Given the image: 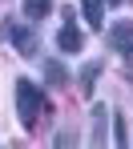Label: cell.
I'll use <instances>...</instances> for the list:
<instances>
[{
	"label": "cell",
	"mask_w": 133,
	"mask_h": 149,
	"mask_svg": "<svg viewBox=\"0 0 133 149\" xmlns=\"http://www.w3.org/2000/svg\"><path fill=\"white\" fill-rule=\"evenodd\" d=\"M16 109H20V121L24 125H36V117L49 109V101H45V93H40L32 81H20V85H16Z\"/></svg>",
	"instance_id": "6da1fadb"
},
{
	"label": "cell",
	"mask_w": 133,
	"mask_h": 149,
	"mask_svg": "<svg viewBox=\"0 0 133 149\" xmlns=\"http://www.w3.org/2000/svg\"><path fill=\"white\" fill-rule=\"evenodd\" d=\"M4 36L12 40V49L20 52V56H36V52H40L36 36H32V28H20V24H4Z\"/></svg>",
	"instance_id": "7a4b0ae2"
},
{
	"label": "cell",
	"mask_w": 133,
	"mask_h": 149,
	"mask_svg": "<svg viewBox=\"0 0 133 149\" xmlns=\"http://www.w3.org/2000/svg\"><path fill=\"white\" fill-rule=\"evenodd\" d=\"M81 12H85V24L89 28L105 24V0H81Z\"/></svg>",
	"instance_id": "3957f363"
},
{
	"label": "cell",
	"mask_w": 133,
	"mask_h": 149,
	"mask_svg": "<svg viewBox=\"0 0 133 149\" xmlns=\"http://www.w3.org/2000/svg\"><path fill=\"white\" fill-rule=\"evenodd\" d=\"M56 49H65V52H77V49H81V28L73 24V20L56 32Z\"/></svg>",
	"instance_id": "277c9868"
},
{
	"label": "cell",
	"mask_w": 133,
	"mask_h": 149,
	"mask_svg": "<svg viewBox=\"0 0 133 149\" xmlns=\"http://www.w3.org/2000/svg\"><path fill=\"white\" fill-rule=\"evenodd\" d=\"M109 45L121 49V52L129 49V45H133V20H121V24L113 28V32H109Z\"/></svg>",
	"instance_id": "5b68a950"
},
{
	"label": "cell",
	"mask_w": 133,
	"mask_h": 149,
	"mask_svg": "<svg viewBox=\"0 0 133 149\" xmlns=\"http://www.w3.org/2000/svg\"><path fill=\"white\" fill-rule=\"evenodd\" d=\"M105 117H109V109H105V105H97V109H93V145L105 141Z\"/></svg>",
	"instance_id": "8992f818"
},
{
	"label": "cell",
	"mask_w": 133,
	"mask_h": 149,
	"mask_svg": "<svg viewBox=\"0 0 133 149\" xmlns=\"http://www.w3.org/2000/svg\"><path fill=\"white\" fill-rule=\"evenodd\" d=\"M49 8H53V0H24V16H28V20L49 16Z\"/></svg>",
	"instance_id": "52a82bcc"
},
{
	"label": "cell",
	"mask_w": 133,
	"mask_h": 149,
	"mask_svg": "<svg viewBox=\"0 0 133 149\" xmlns=\"http://www.w3.org/2000/svg\"><path fill=\"white\" fill-rule=\"evenodd\" d=\"M45 77H49L53 85H65V81H69V73H65V65H61V61H49V65H45Z\"/></svg>",
	"instance_id": "ba28073f"
},
{
	"label": "cell",
	"mask_w": 133,
	"mask_h": 149,
	"mask_svg": "<svg viewBox=\"0 0 133 149\" xmlns=\"http://www.w3.org/2000/svg\"><path fill=\"white\" fill-rule=\"evenodd\" d=\"M97 73H101V65H89V69L81 73V89H85V97L93 93V81H97Z\"/></svg>",
	"instance_id": "9c48e42d"
},
{
	"label": "cell",
	"mask_w": 133,
	"mask_h": 149,
	"mask_svg": "<svg viewBox=\"0 0 133 149\" xmlns=\"http://www.w3.org/2000/svg\"><path fill=\"white\" fill-rule=\"evenodd\" d=\"M125 73L133 77V45H129V49H125Z\"/></svg>",
	"instance_id": "30bf717a"
},
{
	"label": "cell",
	"mask_w": 133,
	"mask_h": 149,
	"mask_svg": "<svg viewBox=\"0 0 133 149\" xmlns=\"http://www.w3.org/2000/svg\"><path fill=\"white\" fill-rule=\"evenodd\" d=\"M109 4H117V0H109Z\"/></svg>",
	"instance_id": "8fae6325"
}]
</instances>
